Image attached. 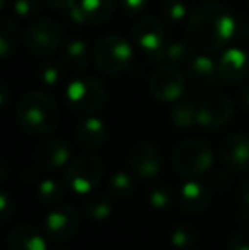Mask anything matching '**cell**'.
<instances>
[{
    "label": "cell",
    "mask_w": 249,
    "mask_h": 250,
    "mask_svg": "<svg viewBox=\"0 0 249 250\" xmlns=\"http://www.w3.org/2000/svg\"><path fill=\"white\" fill-rule=\"evenodd\" d=\"M195 56L196 53L193 50V44H188L186 41H173L167 44L166 53H164V58L178 68H188Z\"/></svg>",
    "instance_id": "7402d4cb"
},
{
    "label": "cell",
    "mask_w": 249,
    "mask_h": 250,
    "mask_svg": "<svg viewBox=\"0 0 249 250\" xmlns=\"http://www.w3.org/2000/svg\"><path fill=\"white\" fill-rule=\"evenodd\" d=\"M63 62L73 72H80L86 68L87 60H89V51L87 44L82 40H70L63 46Z\"/></svg>",
    "instance_id": "44dd1931"
},
{
    "label": "cell",
    "mask_w": 249,
    "mask_h": 250,
    "mask_svg": "<svg viewBox=\"0 0 249 250\" xmlns=\"http://www.w3.org/2000/svg\"><path fill=\"white\" fill-rule=\"evenodd\" d=\"M149 87L157 101L174 102L183 96L186 80L176 66H164L152 73Z\"/></svg>",
    "instance_id": "9c48e42d"
},
{
    "label": "cell",
    "mask_w": 249,
    "mask_h": 250,
    "mask_svg": "<svg viewBox=\"0 0 249 250\" xmlns=\"http://www.w3.org/2000/svg\"><path fill=\"white\" fill-rule=\"evenodd\" d=\"M133 62V46L121 36H104L94 46V63L104 73L116 75Z\"/></svg>",
    "instance_id": "277c9868"
},
{
    "label": "cell",
    "mask_w": 249,
    "mask_h": 250,
    "mask_svg": "<svg viewBox=\"0 0 249 250\" xmlns=\"http://www.w3.org/2000/svg\"><path fill=\"white\" fill-rule=\"evenodd\" d=\"M241 101L246 107H249V82L244 83L243 89H241Z\"/></svg>",
    "instance_id": "8d00e7d4"
},
{
    "label": "cell",
    "mask_w": 249,
    "mask_h": 250,
    "mask_svg": "<svg viewBox=\"0 0 249 250\" xmlns=\"http://www.w3.org/2000/svg\"><path fill=\"white\" fill-rule=\"evenodd\" d=\"M70 148L62 138H48L36 145L33 151V160L40 168H60L68 162Z\"/></svg>",
    "instance_id": "9a60e30c"
},
{
    "label": "cell",
    "mask_w": 249,
    "mask_h": 250,
    "mask_svg": "<svg viewBox=\"0 0 249 250\" xmlns=\"http://www.w3.org/2000/svg\"><path fill=\"white\" fill-rule=\"evenodd\" d=\"M248 3H249V0H248Z\"/></svg>",
    "instance_id": "60d3db41"
},
{
    "label": "cell",
    "mask_w": 249,
    "mask_h": 250,
    "mask_svg": "<svg viewBox=\"0 0 249 250\" xmlns=\"http://www.w3.org/2000/svg\"><path fill=\"white\" fill-rule=\"evenodd\" d=\"M9 250H46V242L33 225H17L7 235Z\"/></svg>",
    "instance_id": "ac0fdd59"
},
{
    "label": "cell",
    "mask_w": 249,
    "mask_h": 250,
    "mask_svg": "<svg viewBox=\"0 0 249 250\" xmlns=\"http://www.w3.org/2000/svg\"><path fill=\"white\" fill-rule=\"evenodd\" d=\"M173 165L184 177H200L213 165V151L202 140H186L173 153Z\"/></svg>",
    "instance_id": "5b68a950"
},
{
    "label": "cell",
    "mask_w": 249,
    "mask_h": 250,
    "mask_svg": "<svg viewBox=\"0 0 249 250\" xmlns=\"http://www.w3.org/2000/svg\"><path fill=\"white\" fill-rule=\"evenodd\" d=\"M40 79H41V82H43L46 87L57 85V83L60 82V79H62L60 66L55 65V63H46V65H45L43 68L40 70Z\"/></svg>",
    "instance_id": "4dcf8cb0"
},
{
    "label": "cell",
    "mask_w": 249,
    "mask_h": 250,
    "mask_svg": "<svg viewBox=\"0 0 249 250\" xmlns=\"http://www.w3.org/2000/svg\"><path fill=\"white\" fill-rule=\"evenodd\" d=\"M111 213H113V203L110 201V198H106L103 194L91 196L84 203V214L87 218H91V220H106Z\"/></svg>",
    "instance_id": "d4e9b609"
},
{
    "label": "cell",
    "mask_w": 249,
    "mask_h": 250,
    "mask_svg": "<svg viewBox=\"0 0 249 250\" xmlns=\"http://www.w3.org/2000/svg\"><path fill=\"white\" fill-rule=\"evenodd\" d=\"M149 204L154 209H166L171 204V194L166 188H154L149 194Z\"/></svg>",
    "instance_id": "1f68e13d"
},
{
    "label": "cell",
    "mask_w": 249,
    "mask_h": 250,
    "mask_svg": "<svg viewBox=\"0 0 249 250\" xmlns=\"http://www.w3.org/2000/svg\"><path fill=\"white\" fill-rule=\"evenodd\" d=\"M210 191L200 182H186L178 192V203L188 213H202L210 206Z\"/></svg>",
    "instance_id": "e0dca14e"
},
{
    "label": "cell",
    "mask_w": 249,
    "mask_h": 250,
    "mask_svg": "<svg viewBox=\"0 0 249 250\" xmlns=\"http://www.w3.org/2000/svg\"><path fill=\"white\" fill-rule=\"evenodd\" d=\"M130 168L142 179H154L162 168V157L156 145L149 142H140L132 146L128 153Z\"/></svg>",
    "instance_id": "30bf717a"
},
{
    "label": "cell",
    "mask_w": 249,
    "mask_h": 250,
    "mask_svg": "<svg viewBox=\"0 0 249 250\" xmlns=\"http://www.w3.org/2000/svg\"><path fill=\"white\" fill-rule=\"evenodd\" d=\"M58 105L46 92L33 90L17 104V119L24 131L31 135H46L58 125Z\"/></svg>",
    "instance_id": "7a4b0ae2"
},
{
    "label": "cell",
    "mask_w": 249,
    "mask_h": 250,
    "mask_svg": "<svg viewBox=\"0 0 249 250\" xmlns=\"http://www.w3.org/2000/svg\"><path fill=\"white\" fill-rule=\"evenodd\" d=\"M162 14L171 22H180L188 16V7L183 0H166L162 3Z\"/></svg>",
    "instance_id": "f1b7e54d"
},
{
    "label": "cell",
    "mask_w": 249,
    "mask_h": 250,
    "mask_svg": "<svg viewBox=\"0 0 249 250\" xmlns=\"http://www.w3.org/2000/svg\"><path fill=\"white\" fill-rule=\"evenodd\" d=\"M80 223V214L70 204H63L45 216V231L48 233L50 238L55 240H65V238L72 237L77 231Z\"/></svg>",
    "instance_id": "7c38bea8"
},
{
    "label": "cell",
    "mask_w": 249,
    "mask_h": 250,
    "mask_svg": "<svg viewBox=\"0 0 249 250\" xmlns=\"http://www.w3.org/2000/svg\"><path fill=\"white\" fill-rule=\"evenodd\" d=\"M46 2L58 10H72L79 0H46Z\"/></svg>",
    "instance_id": "d590c367"
},
{
    "label": "cell",
    "mask_w": 249,
    "mask_h": 250,
    "mask_svg": "<svg viewBox=\"0 0 249 250\" xmlns=\"http://www.w3.org/2000/svg\"><path fill=\"white\" fill-rule=\"evenodd\" d=\"M222 162L234 172L249 170V135L236 133L229 136L220 146Z\"/></svg>",
    "instance_id": "5bb4252c"
},
{
    "label": "cell",
    "mask_w": 249,
    "mask_h": 250,
    "mask_svg": "<svg viewBox=\"0 0 249 250\" xmlns=\"http://www.w3.org/2000/svg\"><path fill=\"white\" fill-rule=\"evenodd\" d=\"M219 79L226 83H237L249 73V53L243 46H232L222 53L217 62Z\"/></svg>",
    "instance_id": "4fadbf2b"
},
{
    "label": "cell",
    "mask_w": 249,
    "mask_h": 250,
    "mask_svg": "<svg viewBox=\"0 0 249 250\" xmlns=\"http://www.w3.org/2000/svg\"><path fill=\"white\" fill-rule=\"evenodd\" d=\"M188 75L189 79L195 82L196 87H210L215 85V80L219 79V72H217V65L210 56L205 55H196L191 65L188 66Z\"/></svg>",
    "instance_id": "ffe728a7"
},
{
    "label": "cell",
    "mask_w": 249,
    "mask_h": 250,
    "mask_svg": "<svg viewBox=\"0 0 249 250\" xmlns=\"http://www.w3.org/2000/svg\"><path fill=\"white\" fill-rule=\"evenodd\" d=\"M232 102L224 94L205 97L198 107V125L202 128H222L232 118Z\"/></svg>",
    "instance_id": "8fae6325"
},
{
    "label": "cell",
    "mask_w": 249,
    "mask_h": 250,
    "mask_svg": "<svg viewBox=\"0 0 249 250\" xmlns=\"http://www.w3.org/2000/svg\"><path fill=\"white\" fill-rule=\"evenodd\" d=\"M171 119L174 126L181 129L193 128L195 125H198V107L193 101H181L171 111Z\"/></svg>",
    "instance_id": "cb8c5ba5"
},
{
    "label": "cell",
    "mask_w": 249,
    "mask_h": 250,
    "mask_svg": "<svg viewBox=\"0 0 249 250\" xmlns=\"http://www.w3.org/2000/svg\"><path fill=\"white\" fill-rule=\"evenodd\" d=\"M67 104L77 114H96L106 104V90L97 79L89 75L77 77L65 89Z\"/></svg>",
    "instance_id": "3957f363"
},
{
    "label": "cell",
    "mask_w": 249,
    "mask_h": 250,
    "mask_svg": "<svg viewBox=\"0 0 249 250\" xmlns=\"http://www.w3.org/2000/svg\"><path fill=\"white\" fill-rule=\"evenodd\" d=\"M5 3H7V0H0V7H2V9H5Z\"/></svg>",
    "instance_id": "ab89813d"
},
{
    "label": "cell",
    "mask_w": 249,
    "mask_h": 250,
    "mask_svg": "<svg viewBox=\"0 0 249 250\" xmlns=\"http://www.w3.org/2000/svg\"><path fill=\"white\" fill-rule=\"evenodd\" d=\"M237 26L234 16L219 3H205L191 12L188 19V38L195 48L219 51L236 40Z\"/></svg>",
    "instance_id": "6da1fadb"
},
{
    "label": "cell",
    "mask_w": 249,
    "mask_h": 250,
    "mask_svg": "<svg viewBox=\"0 0 249 250\" xmlns=\"http://www.w3.org/2000/svg\"><path fill=\"white\" fill-rule=\"evenodd\" d=\"M198 244V233L191 225H178L171 233V245L178 250H191Z\"/></svg>",
    "instance_id": "484cf974"
},
{
    "label": "cell",
    "mask_w": 249,
    "mask_h": 250,
    "mask_svg": "<svg viewBox=\"0 0 249 250\" xmlns=\"http://www.w3.org/2000/svg\"><path fill=\"white\" fill-rule=\"evenodd\" d=\"M147 0H121V9L128 16H140L145 10Z\"/></svg>",
    "instance_id": "d6a6232c"
},
{
    "label": "cell",
    "mask_w": 249,
    "mask_h": 250,
    "mask_svg": "<svg viewBox=\"0 0 249 250\" xmlns=\"http://www.w3.org/2000/svg\"><path fill=\"white\" fill-rule=\"evenodd\" d=\"M113 14V0H79L70 19L77 24H103Z\"/></svg>",
    "instance_id": "2e32d148"
},
{
    "label": "cell",
    "mask_w": 249,
    "mask_h": 250,
    "mask_svg": "<svg viewBox=\"0 0 249 250\" xmlns=\"http://www.w3.org/2000/svg\"><path fill=\"white\" fill-rule=\"evenodd\" d=\"M241 198H243L244 204L249 206V179L243 184V189H241Z\"/></svg>",
    "instance_id": "74e56055"
},
{
    "label": "cell",
    "mask_w": 249,
    "mask_h": 250,
    "mask_svg": "<svg viewBox=\"0 0 249 250\" xmlns=\"http://www.w3.org/2000/svg\"><path fill=\"white\" fill-rule=\"evenodd\" d=\"M5 99H7V87H5V83H0V105H5Z\"/></svg>",
    "instance_id": "f35d334b"
},
{
    "label": "cell",
    "mask_w": 249,
    "mask_h": 250,
    "mask_svg": "<svg viewBox=\"0 0 249 250\" xmlns=\"http://www.w3.org/2000/svg\"><path fill=\"white\" fill-rule=\"evenodd\" d=\"M110 194L116 199H128L135 191V182L126 172H114L110 179Z\"/></svg>",
    "instance_id": "4316f807"
},
{
    "label": "cell",
    "mask_w": 249,
    "mask_h": 250,
    "mask_svg": "<svg viewBox=\"0 0 249 250\" xmlns=\"http://www.w3.org/2000/svg\"><path fill=\"white\" fill-rule=\"evenodd\" d=\"M19 43V27L16 21L3 16L0 22V55L2 58H9Z\"/></svg>",
    "instance_id": "603a6c76"
},
{
    "label": "cell",
    "mask_w": 249,
    "mask_h": 250,
    "mask_svg": "<svg viewBox=\"0 0 249 250\" xmlns=\"http://www.w3.org/2000/svg\"><path fill=\"white\" fill-rule=\"evenodd\" d=\"M62 43V27L50 17H41L26 33V48L34 56L51 55Z\"/></svg>",
    "instance_id": "ba28073f"
},
{
    "label": "cell",
    "mask_w": 249,
    "mask_h": 250,
    "mask_svg": "<svg viewBox=\"0 0 249 250\" xmlns=\"http://www.w3.org/2000/svg\"><path fill=\"white\" fill-rule=\"evenodd\" d=\"M12 213H14L12 199H10L5 192H2V194H0V220L5 223V221H9V218L12 216Z\"/></svg>",
    "instance_id": "836d02e7"
},
{
    "label": "cell",
    "mask_w": 249,
    "mask_h": 250,
    "mask_svg": "<svg viewBox=\"0 0 249 250\" xmlns=\"http://www.w3.org/2000/svg\"><path fill=\"white\" fill-rule=\"evenodd\" d=\"M133 40L147 56L154 60L164 58L167 46L166 31H164V24L157 17L147 16L136 21V24L133 26Z\"/></svg>",
    "instance_id": "52a82bcc"
},
{
    "label": "cell",
    "mask_w": 249,
    "mask_h": 250,
    "mask_svg": "<svg viewBox=\"0 0 249 250\" xmlns=\"http://www.w3.org/2000/svg\"><path fill=\"white\" fill-rule=\"evenodd\" d=\"M12 10L21 19H33L40 14L41 3L40 0H14Z\"/></svg>",
    "instance_id": "f546056e"
},
{
    "label": "cell",
    "mask_w": 249,
    "mask_h": 250,
    "mask_svg": "<svg viewBox=\"0 0 249 250\" xmlns=\"http://www.w3.org/2000/svg\"><path fill=\"white\" fill-rule=\"evenodd\" d=\"M103 179V164L94 155H80L67 168L65 181L77 194H89Z\"/></svg>",
    "instance_id": "8992f818"
},
{
    "label": "cell",
    "mask_w": 249,
    "mask_h": 250,
    "mask_svg": "<svg viewBox=\"0 0 249 250\" xmlns=\"http://www.w3.org/2000/svg\"><path fill=\"white\" fill-rule=\"evenodd\" d=\"M230 250H249V233L248 231H239L232 235L229 242Z\"/></svg>",
    "instance_id": "e575fe53"
},
{
    "label": "cell",
    "mask_w": 249,
    "mask_h": 250,
    "mask_svg": "<svg viewBox=\"0 0 249 250\" xmlns=\"http://www.w3.org/2000/svg\"><path fill=\"white\" fill-rule=\"evenodd\" d=\"M75 136L80 146H84V148H87V150H94V148H99V146L106 142L108 129H106V125H104L99 118L91 116V118H86L77 126Z\"/></svg>",
    "instance_id": "d6986e66"
},
{
    "label": "cell",
    "mask_w": 249,
    "mask_h": 250,
    "mask_svg": "<svg viewBox=\"0 0 249 250\" xmlns=\"http://www.w3.org/2000/svg\"><path fill=\"white\" fill-rule=\"evenodd\" d=\"M38 198L45 204H57L63 198V188L55 179H45L38 186Z\"/></svg>",
    "instance_id": "83f0119b"
}]
</instances>
